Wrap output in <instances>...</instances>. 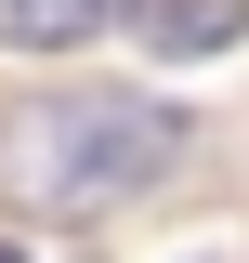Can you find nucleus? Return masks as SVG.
<instances>
[{"instance_id":"f257e3e1","label":"nucleus","mask_w":249,"mask_h":263,"mask_svg":"<svg viewBox=\"0 0 249 263\" xmlns=\"http://www.w3.org/2000/svg\"><path fill=\"white\" fill-rule=\"evenodd\" d=\"M157 171H184V105H157V92H53L0 119V197L53 211V224L118 211Z\"/></svg>"},{"instance_id":"f03ea898","label":"nucleus","mask_w":249,"mask_h":263,"mask_svg":"<svg viewBox=\"0 0 249 263\" xmlns=\"http://www.w3.org/2000/svg\"><path fill=\"white\" fill-rule=\"evenodd\" d=\"M144 0H0V53H79L92 27H131Z\"/></svg>"},{"instance_id":"7ed1b4c3","label":"nucleus","mask_w":249,"mask_h":263,"mask_svg":"<svg viewBox=\"0 0 249 263\" xmlns=\"http://www.w3.org/2000/svg\"><path fill=\"white\" fill-rule=\"evenodd\" d=\"M131 27H144V53L197 66V53H236V40H249V0H144Z\"/></svg>"},{"instance_id":"20e7f679","label":"nucleus","mask_w":249,"mask_h":263,"mask_svg":"<svg viewBox=\"0 0 249 263\" xmlns=\"http://www.w3.org/2000/svg\"><path fill=\"white\" fill-rule=\"evenodd\" d=\"M0 263H13V250H0Z\"/></svg>"}]
</instances>
